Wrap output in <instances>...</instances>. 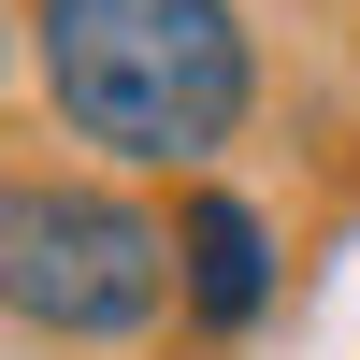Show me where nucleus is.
I'll return each instance as SVG.
<instances>
[{
    "label": "nucleus",
    "mask_w": 360,
    "mask_h": 360,
    "mask_svg": "<svg viewBox=\"0 0 360 360\" xmlns=\"http://www.w3.org/2000/svg\"><path fill=\"white\" fill-rule=\"evenodd\" d=\"M0 303H15L29 346H130V332H159V303H188L173 217H144L101 173H15L0 188Z\"/></svg>",
    "instance_id": "2"
},
{
    "label": "nucleus",
    "mask_w": 360,
    "mask_h": 360,
    "mask_svg": "<svg viewBox=\"0 0 360 360\" xmlns=\"http://www.w3.org/2000/svg\"><path fill=\"white\" fill-rule=\"evenodd\" d=\"M29 86L115 173H217L259 115L245 0H29Z\"/></svg>",
    "instance_id": "1"
},
{
    "label": "nucleus",
    "mask_w": 360,
    "mask_h": 360,
    "mask_svg": "<svg viewBox=\"0 0 360 360\" xmlns=\"http://www.w3.org/2000/svg\"><path fill=\"white\" fill-rule=\"evenodd\" d=\"M173 274H188V332L202 346H245L259 317H274V217L202 173V188L173 202Z\"/></svg>",
    "instance_id": "3"
}]
</instances>
